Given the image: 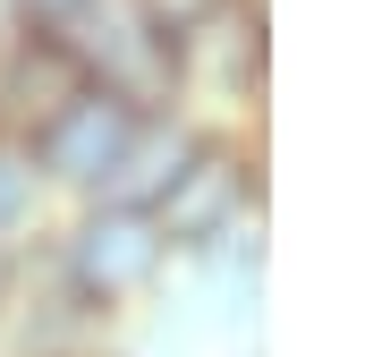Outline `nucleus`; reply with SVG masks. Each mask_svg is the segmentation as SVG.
<instances>
[{
  "instance_id": "9b49d317",
  "label": "nucleus",
  "mask_w": 365,
  "mask_h": 357,
  "mask_svg": "<svg viewBox=\"0 0 365 357\" xmlns=\"http://www.w3.org/2000/svg\"><path fill=\"white\" fill-rule=\"evenodd\" d=\"M0 281H9V238H0Z\"/></svg>"
},
{
  "instance_id": "0eeeda50",
  "label": "nucleus",
  "mask_w": 365,
  "mask_h": 357,
  "mask_svg": "<svg viewBox=\"0 0 365 357\" xmlns=\"http://www.w3.org/2000/svg\"><path fill=\"white\" fill-rule=\"evenodd\" d=\"M170 51H179V86L195 69H212V77H230V86H238V77L255 86V69H264V9H255V0H230V9L195 17Z\"/></svg>"
},
{
  "instance_id": "7ed1b4c3",
  "label": "nucleus",
  "mask_w": 365,
  "mask_h": 357,
  "mask_svg": "<svg viewBox=\"0 0 365 357\" xmlns=\"http://www.w3.org/2000/svg\"><path fill=\"white\" fill-rule=\"evenodd\" d=\"M128 136H136V111L86 86L77 102H60V111H51L34 136H26V162H34V178H60V187H86V196H102V178L119 171Z\"/></svg>"
},
{
  "instance_id": "423d86ee",
  "label": "nucleus",
  "mask_w": 365,
  "mask_h": 357,
  "mask_svg": "<svg viewBox=\"0 0 365 357\" xmlns=\"http://www.w3.org/2000/svg\"><path fill=\"white\" fill-rule=\"evenodd\" d=\"M195 145H204V136L170 128V111H162V119H136V136H128L119 171L102 178V204H119V213H153V204H162V187L187 171V154H195Z\"/></svg>"
},
{
  "instance_id": "9d476101",
  "label": "nucleus",
  "mask_w": 365,
  "mask_h": 357,
  "mask_svg": "<svg viewBox=\"0 0 365 357\" xmlns=\"http://www.w3.org/2000/svg\"><path fill=\"white\" fill-rule=\"evenodd\" d=\"M86 0H17V17H26V34H60L68 17H77Z\"/></svg>"
},
{
  "instance_id": "6e6552de",
  "label": "nucleus",
  "mask_w": 365,
  "mask_h": 357,
  "mask_svg": "<svg viewBox=\"0 0 365 357\" xmlns=\"http://www.w3.org/2000/svg\"><path fill=\"white\" fill-rule=\"evenodd\" d=\"M34 196H43V178L26 162V145H0V238H9L17 221H34Z\"/></svg>"
},
{
  "instance_id": "f257e3e1",
  "label": "nucleus",
  "mask_w": 365,
  "mask_h": 357,
  "mask_svg": "<svg viewBox=\"0 0 365 357\" xmlns=\"http://www.w3.org/2000/svg\"><path fill=\"white\" fill-rule=\"evenodd\" d=\"M51 43L68 51V69H77L93 94L128 102L136 119H162L170 94H179V51H170V34L153 26L145 0H86Z\"/></svg>"
},
{
  "instance_id": "1a4fd4ad",
  "label": "nucleus",
  "mask_w": 365,
  "mask_h": 357,
  "mask_svg": "<svg viewBox=\"0 0 365 357\" xmlns=\"http://www.w3.org/2000/svg\"><path fill=\"white\" fill-rule=\"evenodd\" d=\"M145 9H153V26H162V34L179 43L195 17H212V9H230V0H145Z\"/></svg>"
},
{
  "instance_id": "20e7f679",
  "label": "nucleus",
  "mask_w": 365,
  "mask_h": 357,
  "mask_svg": "<svg viewBox=\"0 0 365 357\" xmlns=\"http://www.w3.org/2000/svg\"><path fill=\"white\" fill-rule=\"evenodd\" d=\"M153 272H162V238H153L145 213L93 204L86 221H77V238H68V289H77V306H119Z\"/></svg>"
},
{
  "instance_id": "39448f33",
  "label": "nucleus",
  "mask_w": 365,
  "mask_h": 357,
  "mask_svg": "<svg viewBox=\"0 0 365 357\" xmlns=\"http://www.w3.org/2000/svg\"><path fill=\"white\" fill-rule=\"evenodd\" d=\"M86 77L68 69V51L51 43V34H17L9 51H0V145L9 136H34L60 102H77Z\"/></svg>"
},
{
  "instance_id": "f03ea898",
  "label": "nucleus",
  "mask_w": 365,
  "mask_h": 357,
  "mask_svg": "<svg viewBox=\"0 0 365 357\" xmlns=\"http://www.w3.org/2000/svg\"><path fill=\"white\" fill-rule=\"evenodd\" d=\"M238 213H255V162L238 145H195L187 171L162 187V204L145 221H153V238L170 256V247H221L238 230Z\"/></svg>"
}]
</instances>
